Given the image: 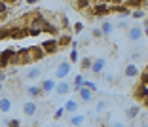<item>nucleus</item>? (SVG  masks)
I'll return each mask as SVG.
<instances>
[{"label":"nucleus","mask_w":148,"mask_h":127,"mask_svg":"<svg viewBox=\"0 0 148 127\" xmlns=\"http://www.w3.org/2000/svg\"><path fill=\"white\" fill-rule=\"evenodd\" d=\"M70 68H72V63L70 61H61L55 66V78L57 80H65L70 74Z\"/></svg>","instance_id":"f257e3e1"},{"label":"nucleus","mask_w":148,"mask_h":127,"mask_svg":"<svg viewBox=\"0 0 148 127\" xmlns=\"http://www.w3.org/2000/svg\"><path fill=\"white\" fill-rule=\"evenodd\" d=\"M133 97H135L137 101H140L143 104H148V83L140 82V83H139V87L133 91Z\"/></svg>","instance_id":"f03ea898"},{"label":"nucleus","mask_w":148,"mask_h":127,"mask_svg":"<svg viewBox=\"0 0 148 127\" xmlns=\"http://www.w3.org/2000/svg\"><path fill=\"white\" fill-rule=\"evenodd\" d=\"M40 48L44 49V53H46V55H53V53H57V51H59L57 38H48V40H44L42 44H40Z\"/></svg>","instance_id":"7ed1b4c3"},{"label":"nucleus","mask_w":148,"mask_h":127,"mask_svg":"<svg viewBox=\"0 0 148 127\" xmlns=\"http://www.w3.org/2000/svg\"><path fill=\"white\" fill-rule=\"evenodd\" d=\"M91 13L93 15H97V17H101V15H108L110 13V4L108 2H97V4H91Z\"/></svg>","instance_id":"20e7f679"},{"label":"nucleus","mask_w":148,"mask_h":127,"mask_svg":"<svg viewBox=\"0 0 148 127\" xmlns=\"http://www.w3.org/2000/svg\"><path fill=\"white\" fill-rule=\"evenodd\" d=\"M143 36H144L143 27H129V29H127V40H129V42H139Z\"/></svg>","instance_id":"39448f33"},{"label":"nucleus","mask_w":148,"mask_h":127,"mask_svg":"<svg viewBox=\"0 0 148 127\" xmlns=\"http://www.w3.org/2000/svg\"><path fill=\"white\" fill-rule=\"evenodd\" d=\"M13 53H15V48H8V49H4V51L0 53V68H8V65H10V61H12V57H13Z\"/></svg>","instance_id":"423d86ee"},{"label":"nucleus","mask_w":148,"mask_h":127,"mask_svg":"<svg viewBox=\"0 0 148 127\" xmlns=\"http://www.w3.org/2000/svg\"><path fill=\"white\" fill-rule=\"evenodd\" d=\"M25 36H29V29L27 27H10V38L21 40Z\"/></svg>","instance_id":"0eeeda50"},{"label":"nucleus","mask_w":148,"mask_h":127,"mask_svg":"<svg viewBox=\"0 0 148 127\" xmlns=\"http://www.w3.org/2000/svg\"><path fill=\"white\" fill-rule=\"evenodd\" d=\"M105 66H106V59L99 57V59H95V61H91V68H89V70H91L95 76H99V74H103Z\"/></svg>","instance_id":"6e6552de"},{"label":"nucleus","mask_w":148,"mask_h":127,"mask_svg":"<svg viewBox=\"0 0 148 127\" xmlns=\"http://www.w3.org/2000/svg\"><path fill=\"white\" fill-rule=\"evenodd\" d=\"M78 99L87 104V102H91L93 99H95V93H93L91 89H87V87H84V85H82V87L78 89Z\"/></svg>","instance_id":"1a4fd4ad"},{"label":"nucleus","mask_w":148,"mask_h":127,"mask_svg":"<svg viewBox=\"0 0 148 127\" xmlns=\"http://www.w3.org/2000/svg\"><path fill=\"white\" fill-rule=\"evenodd\" d=\"M36 112H38V104H36V101H25V102H23V114H25V116L32 118Z\"/></svg>","instance_id":"9d476101"},{"label":"nucleus","mask_w":148,"mask_h":127,"mask_svg":"<svg viewBox=\"0 0 148 127\" xmlns=\"http://www.w3.org/2000/svg\"><path fill=\"white\" fill-rule=\"evenodd\" d=\"M53 91H55L59 97H65V95L70 93V83L65 82V80H59V83H55V89H53Z\"/></svg>","instance_id":"9b49d317"},{"label":"nucleus","mask_w":148,"mask_h":127,"mask_svg":"<svg viewBox=\"0 0 148 127\" xmlns=\"http://www.w3.org/2000/svg\"><path fill=\"white\" fill-rule=\"evenodd\" d=\"M139 74H140V70L135 63H127L125 68H123V76H125V78H137Z\"/></svg>","instance_id":"f8f14e48"},{"label":"nucleus","mask_w":148,"mask_h":127,"mask_svg":"<svg viewBox=\"0 0 148 127\" xmlns=\"http://www.w3.org/2000/svg\"><path fill=\"white\" fill-rule=\"evenodd\" d=\"M40 89H42L44 95H49V93H53V89H55V80H51V78L42 80V82H40Z\"/></svg>","instance_id":"ddd939ff"},{"label":"nucleus","mask_w":148,"mask_h":127,"mask_svg":"<svg viewBox=\"0 0 148 127\" xmlns=\"http://www.w3.org/2000/svg\"><path fill=\"white\" fill-rule=\"evenodd\" d=\"M29 51H31L32 63H36V61H42V59L46 57V53H44V49L40 48V46H32V48H29Z\"/></svg>","instance_id":"4468645a"},{"label":"nucleus","mask_w":148,"mask_h":127,"mask_svg":"<svg viewBox=\"0 0 148 127\" xmlns=\"http://www.w3.org/2000/svg\"><path fill=\"white\" fill-rule=\"evenodd\" d=\"M40 74H42V68H40V66H31V68L25 70L27 80H36V78H40Z\"/></svg>","instance_id":"2eb2a0df"},{"label":"nucleus","mask_w":148,"mask_h":127,"mask_svg":"<svg viewBox=\"0 0 148 127\" xmlns=\"http://www.w3.org/2000/svg\"><path fill=\"white\" fill-rule=\"evenodd\" d=\"M27 95H31L32 99H40V97H44L42 89H40V85H27Z\"/></svg>","instance_id":"dca6fc26"},{"label":"nucleus","mask_w":148,"mask_h":127,"mask_svg":"<svg viewBox=\"0 0 148 127\" xmlns=\"http://www.w3.org/2000/svg\"><path fill=\"white\" fill-rule=\"evenodd\" d=\"M12 106H13V102H12V99H10V97H0V112H2V114L10 112V110H12Z\"/></svg>","instance_id":"f3484780"},{"label":"nucleus","mask_w":148,"mask_h":127,"mask_svg":"<svg viewBox=\"0 0 148 127\" xmlns=\"http://www.w3.org/2000/svg\"><path fill=\"white\" fill-rule=\"evenodd\" d=\"M125 8H129V10H139V8H143L144 4H146V0H123L122 2Z\"/></svg>","instance_id":"a211bd4d"},{"label":"nucleus","mask_w":148,"mask_h":127,"mask_svg":"<svg viewBox=\"0 0 148 127\" xmlns=\"http://www.w3.org/2000/svg\"><path fill=\"white\" fill-rule=\"evenodd\" d=\"M140 116V106H129V108H125V118L127 119H135Z\"/></svg>","instance_id":"6ab92c4d"},{"label":"nucleus","mask_w":148,"mask_h":127,"mask_svg":"<svg viewBox=\"0 0 148 127\" xmlns=\"http://www.w3.org/2000/svg\"><path fill=\"white\" fill-rule=\"evenodd\" d=\"M129 12L131 10L129 8H125L123 4H114V6H110V13H122V15H129Z\"/></svg>","instance_id":"aec40b11"},{"label":"nucleus","mask_w":148,"mask_h":127,"mask_svg":"<svg viewBox=\"0 0 148 127\" xmlns=\"http://www.w3.org/2000/svg\"><path fill=\"white\" fill-rule=\"evenodd\" d=\"M65 112H70V114H76L78 112V101H74V99H69V101L65 102Z\"/></svg>","instance_id":"412c9836"},{"label":"nucleus","mask_w":148,"mask_h":127,"mask_svg":"<svg viewBox=\"0 0 148 127\" xmlns=\"http://www.w3.org/2000/svg\"><path fill=\"white\" fill-rule=\"evenodd\" d=\"M99 31H101V34H103V36H110L114 32V25L110 21H103V25H101Z\"/></svg>","instance_id":"4be33fe9"},{"label":"nucleus","mask_w":148,"mask_h":127,"mask_svg":"<svg viewBox=\"0 0 148 127\" xmlns=\"http://www.w3.org/2000/svg\"><path fill=\"white\" fill-rule=\"evenodd\" d=\"M70 42H72V36H70V34H61L59 38H57V46H59V49L70 46Z\"/></svg>","instance_id":"5701e85b"},{"label":"nucleus","mask_w":148,"mask_h":127,"mask_svg":"<svg viewBox=\"0 0 148 127\" xmlns=\"http://www.w3.org/2000/svg\"><path fill=\"white\" fill-rule=\"evenodd\" d=\"M93 4V0H76L74 2V6H76V10H80V12H84V10H89Z\"/></svg>","instance_id":"b1692460"},{"label":"nucleus","mask_w":148,"mask_h":127,"mask_svg":"<svg viewBox=\"0 0 148 127\" xmlns=\"http://www.w3.org/2000/svg\"><path fill=\"white\" fill-rule=\"evenodd\" d=\"M82 123H86V116L76 114V116L70 118V125H72V127H82Z\"/></svg>","instance_id":"393cba45"},{"label":"nucleus","mask_w":148,"mask_h":127,"mask_svg":"<svg viewBox=\"0 0 148 127\" xmlns=\"http://www.w3.org/2000/svg\"><path fill=\"white\" fill-rule=\"evenodd\" d=\"M82 85H84V76H82V74H78L76 78H74V82H72V85H70V87H72L74 91H78Z\"/></svg>","instance_id":"a878e982"},{"label":"nucleus","mask_w":148,"mask_h":127,"mask_svg":"<svg viewBox=\"0 0 148 127\" xmlns=\"http://www.w3.org/2000/svg\"><path fill=\"white\" fill-rule=\"evenodd\" d=\"M129 15H131L133 19H143L144 15H146V12H144L143 8H139V10H131V12H129Z\"/></svg>","instance_id":"bb28decb"},{"label":"nucleus","mask_w":148,"mask_h":127,"mask_svg":"<svg viewBox=\"0 0 148 127\" xmlns=\"http://www.w3.org/2000/svg\"><path fill=\"white\" fill-rule=\"evenodd\" d=\"M8 12H10V6L6 4L4 0H0V17H6V15H8Z\"/></svg>","instance_id":"cd10ccee"},{"label":"nucleus","mask_w":148,"mask_h":127,"mask_svg":"<svg viewBox=\"0 0 148 127\" xmlns=\"http://www.w3.org/2000/svg\"><path fill=\"white\" fill-rule=\"evenodd\" d=\"M84 87L91 89V91L95 93V91H97V83H95V82H91V80H86V78H84Z\"/></svg>","instance_id":"c85d7f7f"},{"label":"nucleus","mask_w":148,"mask_h":127,"mask_svg":"<svg viewBox=\"0 0 148 127\" xmlns=\"http://www.w3.org/2000/svg\"><path fill=\"white\" fill-rule=\"evenodd\" d=\"M91 61H93V59L84 57L82 59V65H80V66H82V70H89V68H91Z\"/></svg>","instance_id":"c756f323"},{"label":"nucleus","mask_w":148,"mask_h":127,"mask_svg":"<svg viewBox=\"0 0 148 127\" xmlns=\"http://www.w3.org/2000/svg\"><path fill=\"white\" fill-rule=\"evenodd\" d=\"M105 108H106V102L105 101H97V104H95V112H105Z\"/></svg>","instance_id":"7c9ffc66"},{"label":"nucleus","mask_w":148,"mask_h":127,"mask_svg":"<svg viewBox=\"0 0 148 127\" xmlns=\"http://www.w3.org/2000/svg\"><path fill=\"white\" fill-rule=\"evenodd\" d=\"M6 125H8V127H21V122H19L17 118H12V119L6 122Z\"/></svg>","instance_id":"2f4dec72"},{"label":"nucleus","mask_w":148,"mask_h":127,"mask_svg":"<svg viewBox=\"0 0 148 127\" xmlns=\"http://www.w3.org/2000/svg\"><path fill=\"white\" fill-rule=\"evenodd\" d=\"M70 63H78V49L76 48L70 49Z\"/></svg>","instance_id":"473e14b6"},{"label":"nucleus","mask_w":148,"mask_h":127,"mask_svg":"<svg viewBox=\"0 0 148 127\" xmlns=\"http://www.w3.org/2000/svg\"><path fill=\"white\" fill-rule=\"evenodd\" d=\"M4 38H10V27L0 29V40H4Z\"/></svg>","instance_id":"72a5a7b5"},{"label":"nucleus","mask_w":148,"mask_h":127,"mask_svg":"<svg viewBox=\"0 0 148 127\" xmlns=\"http://www.w3.org/2000/svg\"><path fill=\"white\" fill-rule=\"evenodd\" d=\"M82 31H84V23H82V21L74 23V32H76V34H80Z\"/></svg>","instance_id":"f704fd0d"},{"label":"nucleus","mask_w":148,"mask_h":127,"mask_svg":"<svg viewBox=\"0 0 148 127\" xmlns=\"http://www.w3.org/2000/svg\"><path fill=\"white\" fill-rule=\"evenodd\" d=\"M63 114H65V108H57L55 112H53V118L59 119V118H63Z\"/></svg>","instance_id":"c9c22d12"},{"label":"nucleus","mask_w":148,"mask_h":127,"mask_svg":"<svg viewBox=\"0 0 148 127\" xmlns=\"http://www.w3.org/2000/svg\"><path fill=\"white\" fill-rule=\"evenodd\" d=\"M91 36H93V38H95V40L103 38V34H101V31H99V29H93V31H91Z\"/></svg>","instance_id":"e433bc0d"},{"label":"nucleus","mask_w":148,"mask_h":127,"mask_svg":"<svg viewBox=\"0 0 148 127\" xmlns=\"http://www.w3.org/2000/svg\"><path fill=\"white\" fill-rule=\"evenodd\" d=\"M59 23H61V27H69V21H66L65 15H59Z\"/></svg>","instance_id":"4c0bfd02"},{"label":"nucleus","mask_w":148,"mask_h":127,"mask_svg":"<svg viewBox=\"0 0 148 127\" xmlns=\"http://www.w3.org/2000/svg\"><path fill=\"white\" fill-rule=\"evenodd\" d=\"M6 76H8V70L0 68V82H4V80H6Z\"/></svg>","instance_id":"58836bf2"},{"label":"nucleus","mask_w":148,"mask_h":127,"mask_svg":"<svg viewBox=\"0 0 148 127\" xmlns=\"http://www.w3.org/2000/svg\"><path fill=\"white\" fill-rule=\"evenodd\" d=\"M116 27H118V29H127V21H120Z\"/></svg>","instance_id":"ea45409f"},{"label":"nucleus","mask_w":148,"mask_h":127,"mask_svg":"<svg viewBox=\"0 0 148 127\" xmlns=\"http://www.w3.org/2000/svg\"><path fill=\"white\" fill-rule=\"evenodd\" d=\"M105 80H106L108 83H114V76H112V74H106V76H105Z\"/></svg>","instance_id":"a19ab883"},{"label":"nucleus","mask_w":148,"mask_h":127,"mask_svg":"<svg viewBox=\"0 0 148 127\" xmlns=\"http://www.w3.org/2000/svg\"><path fill=\"white\" fill-rule=\"evenodd\" d=\"M4 2H6V4H8V6H15V4H17V2H19V0H4Z\"/></svg>","instance_id":"79ce46f5"},{"label":"nucleus","mask_w":148,"mask_h":127,"mask_svg":"<svg viewBox=\"0 0 148 127\" xmlns=\"http://www.w3.org/2000/svg\"><path fill=\"white\" fill-rule=\"evenodd\" d=\"M112 127H127V125H125V123H123V122H116V123H114Z\"/></svg>","instance_id":"37998d69"},{"label":"nucleus","mask_w":148,"mask_h":127,"mask_svg":"<svg viewBox=\"0 0 148 127\" xmlns=\"http://www.w3.org/2000/svg\"><path fill=\"white\" fill-rule=\"evenodd\" d=\"M25 2H27V4H31V6H32V4H36V2H40V0H25Z\"/></svg>","instance_id":"c03bdc74"},{"label":"nucleus","mask_w":148,"mask_h":127,"mask_svg":"<svg viewBox=\"0 0 148 127\" xmlns=\"http://www.w3.org/2000/svg\"><path fill=\"white\" fill-rule=\"evenodd\" d=\"M93 2H95V4H97V2H108V0H93Z\"/></svg>","instance_id":"a18cd8bd"},{"label":"nucleus","mask_w":148,"mask_h":127,"mask_svg":"<svg viewBox=\"0 0 148 127\" xmlns=\"http://www.w3.org/2000/svg\"><path fill=\"white\" fill-rule=\"evenodd\" d=\"M21 127H32V125H21Z\"/></svg>","instance_id":"49530a36"},{"label":"nucleus","mask_w":148,"mask_h":127,"mask_svg":"<svg viewBox=\"0 0 148 127\" xmlns=\"http://www.w3.org/2000/svg\"><path fill=\"white\" fill-rule=\"evenodd\" d=\"M51 127H61V125H51Z\"/></svg>","instance_id":"de8ad7c7"},{"label":"nucleus","mask_w":148,"mask_h":127,"mask_svg":"<svg viewBox=\"0 0 148 127\" xmlns=\"http://www.w3.org/2000/svg\"><path fill=\"white\" fill-rule=\"evenodd\" d=\"M0 89H2V82H0Z\"/></svg>","instance_id":"09e8293b"}]
</instances>
